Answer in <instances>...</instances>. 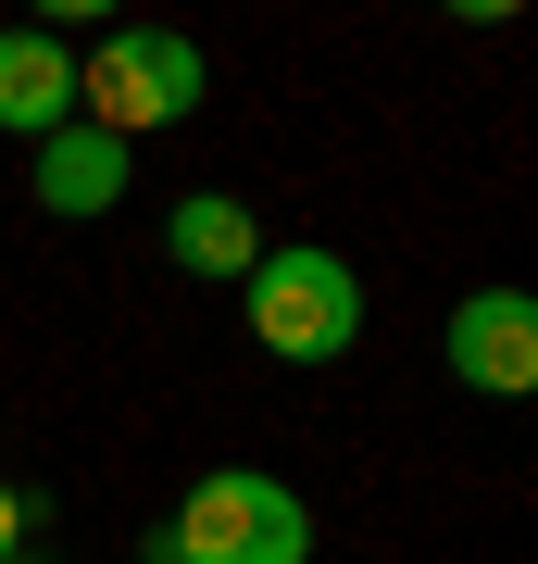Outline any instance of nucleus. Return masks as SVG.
Masks as SVG:
<instances>
[{
  "label": "nucleus",
  "mask_w": 538,
  "mask_h": 564,
  "mask_svg": "<svg viewBox=\"0 0 538 564\" xmlns=\"http://www.w3.org/2000/svg\"><path fill=\"white\" fill-rule=\"evenodd\" d=\"M0 126H13V139L76 126V51H63L51 25H0Z\"/></svg>",
  "instance_id": "obj_5"
},
{
  "label": "nucleus",
  "mask_w": 538,
  "mask_h": 564,
  "mask_svg": "<svg viewBox=\"0 0 538 564\" xmlns=\"http://www.w3.org/2000/svg\"><path fill=\"white\" fill-rule=\"evenodd\" d=\"M13 552H25V489L0 477V564H13Z\"/></svg>",
  "instance_id": "obj_8"
},
{
  "label": "nucleus",
  "mask_w": 538,
  "mask_h": 564,
  "mask_svg": "<svg viewBox=\"0 0 538 564\" xmlns=\"http://www.w3.org/2000/svg\"><path fill=\"white\" fill-rule=\"evenodd\" d=\"M151 564H314V514L263 464H213L176 514L151 527Z\"/></svg>",
  "instance_id": "obj_1"
},
{
  "label": "nucleus",
  "mask_w": 538,
  "mask_h": 564,
  "mask_svg": "<svg viewBox=\"0 0 538 564\" xmlns=\"http://www.w3.org/2000/svg\"><path fill=\"white\" fill-rule=\"evenodd\" d=\"M188 113H200V39H176V25H100V39H88L76 126L151 139V126H188Z\"/></svg>",
  "instance_id": "obj_2"
},
{
  "label": "nucleus",
  "mask_w": 538,
  "mask_h": 564,
  "mask_svg": "<svg viewBox=\"0 0 538 564\" xmlns=\"http://www.w3.org/2000/svg\"><path fill=\"white\" fill-rule=\"evenodd\" d=\"M239 289H251V302H239V314H251V339L276 351V364H339V351L363 339V276H351L326 239L263 251Z\"/></svg>",
  "instance_id": "obj_3"
},
{
  "label": "nucleus",
  "mask_w": 538,
  "mask_h": 564,
  "mask_svg": "<svg viewBox=\"0 0 538 564\" xmlns=\"http://www.w3.org/2000/svg\"><path fill=\"white\" fill-rule=\"evenodd\" d=\"M13 564H25V552H13Z\"/></svg>",
  "instance_id": "obj_9"
},
{
  "label": "nucleus",
  "mask_w": 538,
  "mask_h": 564,
  "mask_svg": "<svg viewBox=\"0 0 538 564\" xmlns=\"http://www.w3.org/2000/svg\"><path fill=\"white\" fill-rule=\"evenodd\" d=\"M163 251H176L188 276H251V263H263V226H251V202H226V188H188V202L163 214Z\"/></svg>",
  "instance_id": "obj_6"
},
{
  "label": "nucleus",
  "mask_w": 538,
  "mask_h": 564,
  "mask_svg": "<svg viewBox=\"0 0 538 564\" xmlns=\"http://www.w3.org/2000/svg\"><path fill=\"white\" fill-rule=\"evenodd\" d=\"M39 202H51V214H113V202H125V139H100V126H51V139H39Z\"/></svg>",
  "instance_id": "obj_7"
},
{
  "label": "nucleus",
  "mask_w": 538,
  "mask_h": 564,
  "mask_svg": "<svg viewBox=\"0 0 538 564\" xmlns=\"http://www.w3.org/2000/svg\"><path fill=\"white\" fill-rule=\"evenodd\" d=\"M451 377L463 389H488V402H526V389H538V302H526V289H476V302H463L451 314Z\"/></svg>",
  "instance_id": "obj_4"
}]
</instances>
